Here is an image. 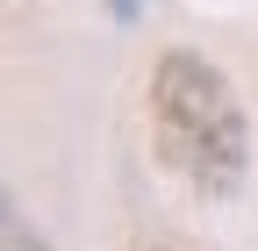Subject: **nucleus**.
<instances>
[{
    "mask_svg": "<svg viewBox=\"0 0 258 251\" xmlns=\"http://www.w3.org/2000/svg\"><path fill=\"white\" fill-rule=\"evenodd\" d=\"M151 137L201 201H230L251 172V115L237 101L230 72L201 50H165L151 65Z\"/></svg>",
    "mask_w": 258,
    "mask_h": 251,
    "instance_id": "nucleus-1",
    "label": "nucleus"
},
{
    "mask_svg": "<svg viewBox=\"0 0 258 251\" xmlns=\"http://www.w3.org/2000/svg\"><path fill=\"white\" fill-rule=\"evenodd\" d=\"M108 15H115V22H137V15H144V0H108Z\"/></svg>",
    "mask_w": 258,
    "mask_h": 251,
    "instance_id": "nucleus-3",
    "label": "nucleus"
},
{
    "mask_svg": "<svg viewBox=\"0 0 258 251\" xmlns=\"http://www.w3.org/2000/svg\"><path fill=\"white\" fill-rule=\"evenodd\" d=\"M0 251H50V244H43V230L29 223V215H22L15 201L0 208Z\"/></svg>",
    "mask_w": 258,
    "mask_h": 251,
    "instance_id": "nucleus-2",
    "label": "nucleus"
}]
</instances>
